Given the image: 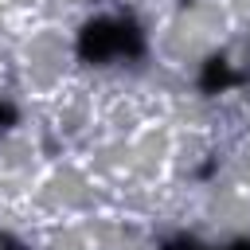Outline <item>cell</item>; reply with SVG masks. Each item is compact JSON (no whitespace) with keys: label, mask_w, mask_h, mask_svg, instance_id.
Here are the masks:
<instances>
[{"label":"cell","mask_w":250,"mask_h":250,"mask_svg":"<svg viewBox=\"0 0 250 250\" xmlns=\"http://www.w3.org/2000/svg\"><path fill=\"white\" fill-rule=\"evenodd\" d=\"M78 55H82V62H105V59L121 55L117 20H90L78 31Z\"/></svg>","instance_id":"6da1fadb"},{"label":"cell","mask_w":250,"mask_h":250,"mask_svg":"<svg viewBox=\"0 0 250 250\" xmlns=\"http://www.w3.org/2000/svg\"><path fill=\"white\" fill-rule=\"evenodd\" d=\"M234 82H238V74L227 66V59H223V55H215V59H207V62H203V74H199L203 94H219V90H227V86H234Z\"/></svg>","instance_id":"7a4b0ae2"},{"label":"cell","mask_w":250,"mask_h":250,"mask_svg":"<svg viewBox=\"0 0 250 250\" xmlns=\"http://www.w3.org/2000/svg\"><path fill=\"white\" fill-rule=\"evenodd\" d=\"M117 35H121V55H141L145 51V39H141V31H137V23H129V20H117Z\"/></svg>","instance_id":"3957f363"},{"label":"cell","mask_w":250,"mask_h":250,"mask_svg":"<svg viewBox=\"0 0 250 250\" xmlns=\"http://www.w3.org/2000/svg\"><path fill=\"white\" fill-rule=\"evenodd\" d=\"M164 250H203L195 238H172V242H164Z\"/></svg>","instance_id":"277c9868"},{"label":"cell","mask_w":250,"mask_h":250,"mask_svg":"<svg viewBox=\"0 0 250 250\" xmlns=\"http://www.w3.org/2000/svg\"><path fill=\"white\" fill-rule=\"evenodd\" d=\"M12 125H16V109L0 102V129H12Z\"/></svg>","instance_id":"5b68a950"},{"label":"cell","mask_w":250,"mask_h":250,"mask_svg":"<svg viewBox=\"0 0 250 250\" xmlns=\"http://www.w3.org/2000/svg\"><path fill=\"white\" fill-rule=\"evenodd\" d=\"M227 250H250V242H234V246H227Z\"/></svg>","instance_id":"8992f818"}]
</instances>
